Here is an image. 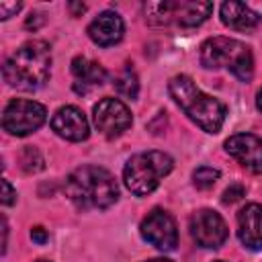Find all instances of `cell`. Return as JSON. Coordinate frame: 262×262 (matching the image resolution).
Segmentation results:
<instances>
[{
  "instance_id": "cell-1",
  "label": "cell",
  "mask_w": 262,
  "mask_h": 262,
  "mask_svg": "<svg viewBox=\"0 0 262 262\" xmlns=\"http://www.w3.org/2000/svg\"><path fill=\"white\" fill-rule=\"evenodd\" d=\"M63 192L78 209H106L117 201L119 186L108 170L82 166L66 178Z\"/></svg>"
},
{
  "instance_id": "cell-2",
  "label": "cell",
  "mask_w": 262,
  "mask_h": 262,
  "mask_svg": "<svg viewBox=\"0 0 262 262\" xmlns=\"http://www.w3.org/2000/svg\"><path fill=\"white\" fill-rule=\"evenodd\" d=\"M51 49L45 41H29L20 45L2 68L4 80L16 90H37L49 78Z\"/></svg>"
},
{
  "instance_id": "cell-3",
  "label": "cell",
  "mask_w": 262,
  "mask_h": 262,
  "mask_svg": "<svg viewBox=\"0 0 262 262\" xmlns=\"http://www.w3.org/2000/svg\"><path fill=\"white\" fill-rule=\"evenodd\" d=\"M172 98L176 104L188 115L190 121H194L203 131L207 133H217L225 121V106L205 94L188 76H174L168 84Z\"/></svg>"
},
{
  "instance_id": "cell-4",
  "label": "cell",
  "mask_w": 262,
  "mask_h": 262,
  "mask_svg": "<svg viewBox=\"0 0 262 262\" xmlns=\"http://www.w3.org/2000/svg\"><path fill=\"white\" fill-rule=\"evenodd\" d=\"M201 63L205 68L231 70L242 82H250L254 74V57L246 43L229 37L207 39L201 47Z\"/></svg>"
},
{
  "instance_id": "cell-5",
  "label": "cell",
  "mask_w": 262,
  "mask_h": 262,
  "mask_svg": "<svg viewBox=\"0 0 262 262\" xmlns=\"http://www.w3.org/2000/svg\"><path fill=\"white\" fill-rule=\"evenodd\" d=\"M172 158L164 151H141L131 156V160L125 164L123 178L133 194L143 196L158 188L160 180L172 172Z\"/></svg>"
},
{
  "instance_id": "cell-6",
  "label": "cell",
  "mask_w": 262,
  "mask_h": 262,
  "mask_svg": "<svg viewBox=\"0 0 262 262\" xmlns=\"http://www.w3.org/2000/svg\"><path fill=\"white\" fill-rule=\"evenodd\" d=\"M145 20L149 25H180V27H196L213 12L211 2H188V0H174V2H145L143 4Z\"/></svg>"
},
{
  "instance_id": "cell-7",
  "label": "cell",
  "mask_w": 262,
  "mask_h": 262,
  "mask_svg": "<svg viewBox=\"0 0 262 262\" xmlns=\"http://www.w3.org/2000/svg\"><path fill=\"white\" fill-rule=\"evenodd\" d=\"M45 106L35 100L14 98L6 104L2 113V127L10 135L25 137L33 131H37L45 123Z\"/></svg>"
},
{
  "instance_id": "cell-8",
  "label": "cell",
  "mask_w": 262,
  "mask_h": 262,
  "mask_svg": "<svg viewBox=\"0 0 262 262\" xmlns=\"http://www.w3.org/2000/svg\"><path fill=\"white\" fill-rule=\"evenodd\" d=\"M139 229H141L143 239L162 252H172L178 244L176 221L164 209H154L151 213H147V217L141 221Z\"/></svg>"
},
{
  "instance_id": "cell-9",
  "label": "cell",
  "mask_w": 262,
  "mask_h": 262,
  "mask_svg": "<svg viewBox=\"0 0 262 262\" xmlns=\"http://www.w3.org/2000/svg\"><path fill=\"white\" fill-rule=\"evenodd\" d=\"M190 233L201 248H219L229 235L223 217L211 209H201L190 217Z\"/></svg>"
},
{
  "instance_id": "cell-10",
  "label": "cell",
  "mask_w": 262,
  "mask_h": 262,
  "mask_svg": "<svg viewBox=\"0 0 262 262\" xmlns=\"http://www.w3.org/2000/svg\"><path fill=\"white\" fill-rule=\"evenodd\" d=\"M94 125L104 137H117L131 127V111L117 98H102L92 111Z\"/></svg>"
},
{
  "instance_id": "cell-11",
  "label": "cell",
  "mask_w": 262,
  "mask_h": 262,
  "mask_svg": "<svg viewBox=\"0 0 262 262\" xmlns=\"http://www.w3.org/2000/svg\"><path fill=\"white\" fill-rule=\"evenodd\" d=\"M225 151L252 174H262V137L254 133L231 135L225 141Z\"/></svg>"
},
{
  "instance_id": "cell-12",
  "label": "cell",
  "mask_w": 262,
  "mask_h": 262,
  "mask_svg": "<svg viewBox=\"0 0 262 262\" xmlns=\"http://www.w3.org/2000/svg\"><path fill=\"white\" fill-rule=\"evenodd\" d=\"M51 129L68 141H82L88 137V131H90L84 113L72 104L57 108V113L51 119Z\"/></svg>"
},
{
  "instance_id": "cell-13",
  "label": "cell",
  "mask_w": 262,
  "mask_h": 262,
  "mask_svg": "<svg viewBox=\"0 0 262 262\" xmlns=\"http://www.w3.org/2000/svg\"><path fill=\"white\" fill-rule=\"evenodd\" d=\"M237 237L248 250H262V205L250 203L237 213Z\"/></svg>"
},
{
  "instance_id": "cell-14",
  "label": "cell",
  "mask_w": 262,
  "mask_h": 262,
  "mask_svg": "<svg viewBox=\"0 0 262 262\" xmlns=\"http://www.w3.org/2000/svg\"><path fill=\"white\" fill-rule=\"evenodd\" d=\"M123 33H125V25H123V18L117 14V12H100L90 25H88V37L96 43V45H102V47H108V45H115L123 39Z\"/></svg>"
},
{
  "instance_id": "cell-15",
  "label": "cell",
  "mask_w": 262,
  "mask_h": 262,
  "mask_svg": "<svg viewBox=\"0 0 262 262\" xmlns=\"http://www.w3.org/2000/svg\"><path fill=\"white\" fill-rule=\"evenodd\" d=\"M72 74L76 78L74 90L78 94H86L88 90L100 86L104 82V76H106V72H104V68L100 63L90 61L86 57H74V61H72Z\"/></svg>"
},
{
  "instance_id": "cell-16",
  "label": "cell",
  "mask_w": 262,
  "mask_h": 262,
  "mask_svg": "<svg viewBox=\"0 0 262 262\" xmlns=\"http://www.w3.org/2000/svg\"><path fill=\"white\" fill-rule=\"evenodd\" d=\"M221 20L223 25L235 31H248L260 25V16L242 2H223L221 4Z\"/></svg>"
},
{
  "instance_id": "cell-17",
  "label": "cell",
  "mask_w": 262,
  "mask_h": 262,
  "mask_svg": "<svg viewBox=\"0 0 262 262\" xmlns=\"http://www.w3.org/2000/svg\"><path fill=\"white\" fill-rule=\"evenodd\" d=\"M113 84H115L117 92L123 94V96H127V98H135L137 92H139V82H137V76H135V72L131 68L121 70L115 76V82Z\"/></svg>"
},
{
  "instance_id": "cell-18",
  "label": "cell",
  "mask_w": 262,
  "mask_h": 262,
  "mask_svg": "<svg viewBox=\"0 0 262 262\" xmlns=\"http://www.w3.org/2000/svg\"><path fill=\"white\" fill-rule=\"evenodd\" d=\"M18 162H20V168L27 174H33V172H39V170L45 168V160H43V156L39 154L37 147H25Z\"/></svg>"
},
{
  "instance_id": "cell-19",
  "label": "cell",
  "mask_w": 262,
  "mask_h": 262,
  "mask_svg": "<svg viewBox=\"0 0 262 262\" xmlns=\"http://www.w3.org/2000/svg\"><path fill=\"white\" fill-rule=\"evenodd\" d=\"M217 178H219V170L209 168V166H201V168H196L194 174H192V182H194V186L201 188V190L211 188V186L217 182Z\"/></svg>"
},
{
  "instance_id": "cell-20",
  "label": "cell",
  "mask_w": 262,
  "mask_h": 262,
  "mask_svg": "<svg viewBox=\"0 0 262 262\" xmlns=\"http://www.w3.org/2000/svg\"><path fill=\"white\" fill-rule=\"evenodd\" d=\"M244 194H246V188H244V184H239V182H233L231 186H227V188H225V192H223V203H225V205H231V203L239 201Z\"/></svg>"
},
{
  "instance_id": "cell-21",
  "label": "cell",
  "mask_w": 262,
  "mask_h": 262,
  "mask_svg": "<svg viewBox=\"0 0 262 262\" xmlns=\"http://www.w3.org/2000/svg\"><path fill=\"white\" fill-rule=\"evenodd\" d=\"M23 8L20 2H0V18H10Z\"/></svg>"
},
{
  "instance_id": "cell-22",
  "label": "cell",
  "mask_w": 262,
  "mask_h": 262,
  "mask_svg": "<svg viewBox=\"0 0 262 262\" xmlns=\"http://www.w3.org/2000/svg\"><path fill=\"white\" fill-rule=\"evenodd\" d=\"M14 196H16V192L10 186V182L8 180H2V205H12L14 203Z\"/></svg>"
},
{
  "instance_id": "cell-23",
  "label": "cell",
  "mask_w": 262,
  "mask_h": 262,
  "mask_svg": "<svg viewBox=\"0 0 262 262\" xmlns=\"http://www.w3.org/2000/svg\"><path fill=\"white\" fill-rule=\"evenodd\" d=\"M43 23H45V16H43V14H39V12H35V14H31V16L27 18L25 27H27V29H33V31H35V29H39V27H41Z\"/></svg>"
},
{
  "instance_id": "cell-24",
  "label": "cell",
  "mask_w": 262,
  "mask_h": 262,
  "mask_svg": "<svg viewBox=\"0 0 262 262\" xmlns=\"http://www.w3.org/2000/svg\"><path fill=\"white\" fill-rule=\"evenodd\" d=\"M31 239L37 242V244H45V242H47V231H45L43 227L37 225V227L31 229Z\"/></svg>"
},
{
  "instance_id": "cell-25",
  "label": "cell",
  "mask_w": 262,
  "mask_h": 262,
  "mask_svg": "<svg viewBox=\"0 0 262 262\" xmlns=\"http://www.w3.org/2000/svg\"><path fill=\"white\" fill-rule=\"evenodd\" d=\"M70 8H72V12H74V14H80V12H84V10H86V6H84V4H70Z\"/></svg>"
},
{
  "instance_id": "cell-26",
  "label": "cell",
  "mask_w": 262,
  "mask_h": 262,
  "mask_svg": "<svg viewBox=\"0 0 262 262\" xmlns=\"http://www.w3.org/2000/svg\"><path fill=\"white\" fill-rule=\"evenodd\" d=\"M256 104H258V108L262 111V90L258 92V98H256Z\"/></svg>"
},
{
  "instance_id": "cell-27",
  "label": "cell",
  "mask_w": 262,
  "mask_h": 262,
  "mask_svg": "<svg viewBox=\"0 0 262 262\" xmlns=\"http://www.w3.org/2000/svg\"><path fill=\"white\" fill-rule=\"evenodd\" d=\"M147 262H172V260H168V258H154V260H147Z\"/></svg>"
},
{
  "instance_id": "cell-28",
  "label": "cell",
  "mask_w": 262,
  "mask_h": 262,
  "mask_svg": "<svg viewBox=\"0 0 262 262\" xmlns=\"http://www.w3.org/2000/svg\"><path fill=\"white\" fill-rule=\"evenodd\" d=\"M37 262H49V260H37Z\"/></svg>"
},
{
  "instance_id": "cell-29",
  "label": "cell",
  "mask_w": 262,
  "mask_h": 262,
  "mask_svg": "<svg viewBox=\"0 0 262 262\" xmlns=\"http://www.w3.org/2000/svg\"><path fill=\"white\" fill-rule=\"evenodd\" d=\"M217 262H223V260H217Z\"/></svg>"
}]
</instances>
